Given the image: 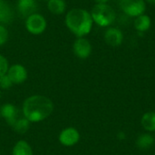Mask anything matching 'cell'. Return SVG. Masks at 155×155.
I'll list each match as a JSON object with an SVG mask.
<instances>
[{"mask_svg": "<svg viewBox=\"0 0 155 155\" xmlns=\"http://www.w3.org/2000/svg\"><path fill=\"white\" fill-rule=\"evenodd\" d=\"M53 110V102L44 95H32L23 104V114L30 123H38L46 119L51 115Z\"/></svg>", "mask_w": 155, "mask_h": 155, "instance_id": "6da1fadb", "label": "cell"}, {"mask_svg": "<svg viewBox=\"0 0 155 155\" xmlns=\"http://www.w3.org/2000/svg\"><path fill=\"white\" fill-rule=\"evenodd\" d=\"M93 23L91 14L82 8H74L65 16L66 26L78 37H83L89 34L93 27Z\"/></svg>", "mask_w": 155, "mask_h": 155, "instance_id": "7a4b0ae2", "label": "cell"}, {"mask_svg": "<svg viewBox=\"0 0 155 155\" xmlns=\"http://www.w3.org/2000/svg\"><path fill=\"white\" fill-rule=\"evenodd\" d=\"M1 115L10 127L19 134H25L30 128V122L25 117L23 112L11 104H5L1 107Z\"/></svg>", "mask_w": 155, "mask_h": 155, "instance_id": "3957f363", "label": "cell"}, {"mask_svg": "<svg viewBox=\"0 0 155 155\" xmlns=\"http://www.w3.org/2000/svg\"><path fill=\"white\" fill-rule=\"evenodd\" d=\"M90 14L93 21L103 27L111 25L116 18L114 9L108 4H96Z\"/></svg>", "mask_w": 155, "mask_h": 155, "instance_id": "277c9868", "label": "cell"}, {"mask_svg": "<svg viewBox=\"0 0 155 155\" xmlns=\"http://www.w3.org/2000/svg\"><path fill=\"white\" fill-rule=\"evenodd\" d=\"M119 5L124 14L133 17L144 14L146 9L145 0H120Z\"/></svg>", "mask_w": 155, "mask_h": 155, "instance_id": "5b68a950", "label": "cell"}, {"mask_svg": "<svg viewBox=\"0 0 155 155\" xmlns=\"http://www.w3.org/2000/svg\"><path fill=\"white\" fill-rule=\"evenodd\" d=\"M25 27L29 33L33 35H40L46 28V21L43 15L35 13L26 18Z\"/></svg>", "mask_w": 155, "mask_h": 155, "instance_id": "8992f818", "label": "cell"}, {"mask_svg": "<svg viewBox=\"0 0 155 155\" xmlns=\"http://www.w3.org/2000/svg\"><path fill=\"white\" fill-rule=\"evenodd\" d=\"M73 49L74 54L81 59H86L92 53V45L84 37H78L74 43Z\"/></svg>", "mask_w": 155, "mask_h": 155, "instance_id": "52a82bcc", "label": "cell"}, {"mask_svg": "<svg viewBox=\"0 0 155 155\" xmlns=\"http://www.w3.org/2000/svg\"><path fill=\"white\" fill-rule=\"evenodd\" d=\"M80 140V134L74 128L69 127L63 130L59 135L60 143L64 146H73L76 144Z\"/></svg>", "mask_w": 155, "mask_h": 155, "instance_id": "ba28073f", "label": "cell"}, {"mask_svg": "<svg viewBox=\"0 0 155 155\" xmlns=\"http://www.w3.org/2000/svg\"><path fill=\"white\" fill-rule=\"evenodd\" d=\"M7 75L12 81L13 84H19L24 83L27 78L26 69L21 64H14L10 68H8Z\"/></svg>", "mask_w": 155, "mask_h": 155, "instance_id": "9c48e42d", "label": "cell"}, {"mask_svg": "<svg viewBox=\"0 0 155 155\" xmlns=\"http://www.w3.org/2000/svg\"><path fill=\"white\" fill-rule=\"evenodd\" d=\"M124 40L123 32L116 27H109L104 33V41L110 46H119Z\"/></svg>", "mask_w": 155, "mask_h": 155, "instance_id": "30bf717a", "label": "cell"}, {"mask_svg": "<svg viewBox=\"0 0 155 155\" xmlns=\"http://www.w3.org/2000/svg\"><path fill=\"white\" fill-rule=\"evenodd\" d=\"M17 10L21 16L28 17L35 14L37 10V2L35 0H18Z\"/></svg>", "mask_w": 155, "mask_h": 155, "instance_id": "8fae6325", "label": "cell"}, {"mask_svg": "<svg viewBox=\"0 0 155 155\" xmlns=\"http://www.w3.org/2000/svg\"><path fill=\"white\" fill-rule=\"evenodd\" d=\"M134 25V28L138 32L144 33L150 29L151 25H152V20L149 15L145 14H142L135 17Z\"/></svg>", "mask_w": 155, "mask_h": 155, "instance_id": "7c38bea8", "label": "cell"}, {"mask_svg": "<svg viewBox=\"0 0 155 155\" xmlns=\"http://www.w3.org/2000/svg\"><path fill=\"white\" fill-rule=\"evenodd\" d=\"M13 19V11L10 5L0 0V24H9Z\"/></svg>", "mask_w": 155, "mask_h": 155, "instance_id": "4fadbf2b", "label": "cell"}, {"mask_svg": "<svg viewBox=\"0 0 155 155\" xmlns=\"http://www.w3.org/2000/svg\"><path fill=\"white\" fill-rule=\"evenodd\" d=\"M141 124L144 130L148 132H155V113L148 112L145 113L141 120Z\"/></svg>", "mask_w": 155, "mask_h": 155, "instance_id": "5bb4252c", "label": "cell"}, {"mask_svg": "<svg viewBox=\"0 0 155 155\" xmlns=\"http://www.w3.org/2000/svg\"><path fill=\"white\" fill-rule=\"evenodd\" d=\"M48 10L54 15H62L66 8L64 0H48Z\"/></svg>", "mask_w": 155, "mask_h": 155, "instance_id": "9a60e30c", "label": "cell"}, {"mask_svg": "<svg viewBox=\"0 0 155 155\" xmlns=\"http://www.w3.org/2000/svg\"><path fill=\"white\" fill-rule=\"evenodd\" d=\"M154 143V138L149 134H143L138 136L136 140V145L141 150H147L153 146Z\"/></svg>", "mask_w": 155, "mask_h": 155, "instance_id": "2e32d148", "label": "cell"}, {"mask_svg": "<svg viewBox=\"0 0 155 155\" xmlns=\"http://www.w3.org/2000/svg\"><path fill=\"white\" fill-rule=\"evenodd\" d=\"M12 155H33V151L25 141H19L14 146Z\"/></svg>", "mask_w": 155, "mask_h": 155, "instance_id": "e0dca14e", "label": "cell"}, {"mask_svg": "<svg viewBox=\"0 0 155 155\" xmlns=\"http://www.w3.org/2000/svg\"><path fill=\"white\" fill-rule=\"evenodd\" d=\"M13 83L8 77V75L5 74L2 76H0V87L3 89H8L12 86Z\"/></svg>", "mask_w": 155, "mask_h": 155, "instance_id": "ac0fdd59", "label": "cell"}, {"mask_svg": "<svg viewBox=\"0 0 155 155\" xmlns=\"http://www.w3.org/2000/svg\"><path fill=\"white\" fill-rule=\"evenodd\" d=\"M7 71H8V62L2 54H0V76L5 74Z\"/></svg>", "mask_w": 155, "mask_h": 155, "instance_id": "d6986e66", "label": "cell"}, {"mask_svg": "<svg viewBox=\"0 0 155 155\" xmlns=\"http://www.w3.org/2000/svg\"><path fill=\"white\" fill-rule=\"evenodd\" d=\"M8 39V31L5 27L0 25V45H3Z\"/></svg>", "mask_w": 155, "mask_h": 155, "instance_id": "ffe728a7", "label": "cell"}, {"mask_svg": "<svg viewBox=\"0 0 155 155\" xmlns=\"http://www.w3.org/2000/svg\"><path fill=\"white\" fill-rule=\"evenodd\" d=\"M96 2V4H107V2H109L110 0H94Z\"/></svg>", "mask_w": 155, "mask_h": 155, "instance_id": "44dd1931", "label": "cell"}, {"mask_svg": "<svg viewBox=\"0 0 155 155\" xmlns=\"http://www.w3.org/2000/svg\"><path fill=\"white\" fill-rule=\"evenodd\" d=\"M118 137H119L121 140H124V139L125 138V135H124V134L123 132H121V133L118 134Z\"/></svg>", "mask_w": 155, "mask_h": 155, "instance_id": "7402d4cb", "label": "cell"}, {"mask_svg": "<svg viewBox=\"0 0 155 155\" xmlns=\"http://www.w3.org/2000/svg\"><path fill=\"white\" fill-rule=\"evenodd\" d=\"M145 2H147L151 5H155V0H145Z\"/></svg>", "mask_w": 155, "mask_h": 155, "instance_id": "603a6c76", "label": "cell"}]
</instances>
